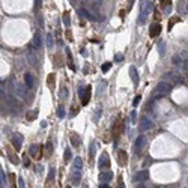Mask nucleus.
<instances>
[{"instance_id":"29","label":"nucleus","mask_w":188,"mask_h":188,"mask_svg":"<svg viewBox=\"0 0 188 188\" xmlns=\"http://www.w3.org/2000/svg\"><path fill=\"white\" fill-rule=\"evenodd\" d=\"M111 68V63L110 62H106V63H102V66H101V69H102V72H107V71Z\"/></svg>"},{"instance_id":"28","label":"nucleus","mask_w":188,"mask_h":188,"mask_svg":"<svg viewBox=\"0 0 188 188\" xmlns=\"http://www.w3.org/2000/svg\"><path fill=\"white\" fill-rule=\"evenodd\" d=\"M57 116H59L60 119L65 118V108H63L62 106H59V108H57Z\"/></svg>"},{"instance_id":"34","label":"nucleus","mask_w":188,"mask_h":188,"mask_svg":"<svg viewBox=\"0 0 188 188\" xmlns=\"http://www.w3.org/2000/svg\"><path fill=\"white\" fill-rule=\"evenodd\" d=\"M136 118H137V111H131V122L136 123Z\"/></svg>"},{"instance_id":"1","label":"nucleus","mask_w":188,"mask_h":188,"mask_svg":"<svg viewBox=\"0 0 188 188\" xmlns=\"http://www.w3.org/2000/svg\"><path fill=\"white\" fill-rule=\"evenodd\" d=\"M172 92V84L170 83L164 81H160L157 84V87H155V90H153V98H163L165 95H169Z\"/></svg>"},{"instance_id":"37","label":"nucleus","mask_w":188,"mask_h":188,"mask_svg":"<svg viewBox=\"0 0 188 188\" xmlns=\"http://www.w3.org/2000/svg\"><path fill=\"white\" fill-rule=\"evenodd\" d=\"M115 60H116V62H122V60H123V56H122V54H116V56H115Z\"/></svg>"},{"instance_id":"27","label":"nucleus","mask_w":188,"mask_h":188,"mask_svg":"<svg viewBox=\"0 0 188 188\" xmlns=\"http://www.w3.org/2000/svg\"><path fill=\"white\" fill-rule=\"evenodd\" d=\"M71 158H72V153H71V149H65V163H68V161H71Z\"/></svg>"},{"instance_id":"40","label":"nucleus","mask_w":188,"mask_h":188,"mask_svg":"<svg viewBox=\"0 0 188 188\" xmlns=\"http://www.w3.org/2000/svg\"><path fill=\"white\" fill-rule=\"evenodd\" d=\"M98 116H101V110H96V116H95V120H98Z\"/></svg>"},{"instance_id":"21","label":"nucleus","mask_w":188,"mask_h":188,"mask_svg":"<svg viewBox=\"0 0 188 188\" xmlns=\"http://www.w3.org/2000/svg\"><path fill=\"white\" fill-rule=\"evenodd\" d=\"M81 167H83V160L80 157H77V158L74 160V169H80V170H81Z\"/></svg>"},{"instance_id":"20","label":"nucleus","mask_w":188,"mask_h":188,"mask_svg":"<svg viewBox=\"0 0 188 188\" xmlns=\"http://www.w3.org/2000/svg\"><path fill=\"white\" fill-rule=\"evenodd\" d=\"M158 53H160V56H164L165 54V44L163 41L158 42Z\"/></svg>"},{"instance_id":"16","label":"nucleus","mask_w":188,"mask_h":188,"mask_svg":"<svg viewBox=\"0 0 188 188\" xmlns=\"http://www.w3.org/2000/svg\"><path fill=\"white\" fill-rule=\"evenodd\" d=\"M27 56H29V62H30L33 66H36V63H38V59H36V53L33 51V48H32V47H30V50H29Z\"/></svg>"},{"instance_id":"5","label":"nucleus","mask_w":188,"mask_h":188,"mask_svg":"<svg viewBox=\"0 0 188 188\" xmlns=\"http://www.w3.org/2000/svg\"><path fill=\"white\" fill-rule=\"evenodd\" d=\"M77 14H78L80 17H83V18L89 20V21H96V20H98L95 14H92V12H90V11H87V9H83V8H80V9L77 11Z\"/></svg>"},{"instance_id":"8","label":"nucleus","mask_w":188,"mask_h":188,"mask_svg":"<svg viewBox=\"0 0 188 188\" xmlns=\"http://www.w3.org/2000/svg\"><path fill=\"white\" fill-rule=\"evenodd\" d=\"M132 179H134V182H139V184H140V182H144V181L149 179V172H148V170H141V172H139Z\"/></svg>"},{"instance_id":"36","label":"nucleus","mask_w":188,"mask_h":188,"mask_svg":"<svg viewBox=\"0 0 188 188\" xmlns=\"http://www.w3.org/2000/svg\"><path fill=\"white\" fill-rule=\"evenodd\" d=\"M182 69H184V71H185V72H187V74H188V59L185 60L184 63H182Z\"/></svg>"},{"instance_id":"42","label":"nucleus","mask_w":188,"mask_h":188,"mask_svg":"<svg viewBox=\"0 0 188 188\" xmlns=\"http://www.w3.org/2000/svg\"><path fill=\"white\" fill-rule=\"evenodd\" d=\"M161 3H163V5H167V3H170V0H161Z\"/></svg>"},{"instance_id":"35","label":"nucleus","mask_w":188,"mask_h":188,"mask_svg":"<svg viewBox=\"0 0 188 188\" xmlns=\"http://www.w3.org/2000/svg\"><path fill=\"white\" fill-rule=\"evenodd\" d=\"M36 113H38V111H30V115L27 116V119H29V120H33V119L36 118Z\"/></svg>"},{"instance_id":"18","label":"nucleus","mask_w":188,"mask_h":188,"mask_svg":"<svg viewBox=\"0 0 188 188\" xmlns=\"http://www.w3.org/2000/svg\"><path fill=\"white\" fill-rule=\"evenodd\" d=\"M172 63H175V65H181V66H182V63H184V59H182L179 54H175V56L172 57Z\"/></svg>"},{"instance_id":"38","label":"nucleus","mask_w":188,"mask_h":188,"mask_svg":"<svg viewBox=\"0 0 188 188\" xmlns=\"http://www.w3.org/2000/svg\"><path fill=\"white\" fill-rule=\"evenodd\" d=\"M23 160H24V165H26V167H27V165H30V160H29V158H27V155H26V157H24Z\"/></svg>"},{"instance_id":"26","label":"nucleus","mask_w":188,"mask_h":188,"mask_svg":"<svg viewBox=\"0 0 188 188\" xmlns=\"http://www.w3.org/2000/svg\"><path fill=\"white\" fill-rule=\"evenodd\" d=\"M0 184H2V187L8 185V182H6V178H5V172H3V170L0 172Z\"/></svg>"},{"instance_id":"7","label":"nucleus","mask_w":188,"mask_h":188,"mask_svg":"<svg viewBox=\"0 0 188 188\" xmlns=\"http://www.w3.org/2000/svg\"><path fill=\"white\" fill-rule=\"evenodd\" d=\"M144 144H146V139H144L143 136L137 137V139H136V143H134V152H136V153H140L141 149L144 148Z\"/></svg>"},{"instance_id":"39","label":"nucleus","mask_w":188,"mask_h":188,"mask_svg":"<svg viewBox=\"0 0 188 188\" xmlns=\"http://www.w3.org/2000/svg\"><path fill=\"white\" fill-rule=\"evenodd\" d=\"M18 187H24V181L21 178H18Z\"/></svg>"},{"instance_id":"19","label":"nucleus","mask_w":188,"mask_h":188,"mask_svg":"<svg viewBox=\"0 0 188 188\" xmlns=\"http://www.w3.org/2000/svg\"><path fill=\"white\" fill-rule=\"evenodd\" d=\"M33 45H35L36 48H41V45H42V42H41V36L38 35V33H35V36H33Z\"/></svg>"},{"instance_id":"32","label":"nucleus","mask_w":188,"mask_h":188,"mask_svg":"<svg viewBox=\"0 0 188 188\" xmlns=\"http://www.w3.org/2000/svg\"><path fill=\"white\" fill-rule=\"evenodd\" d=\"M140 101H141V96H140V95H137V96L134 98V101H132V106L137 107L139 104H140Z\"/></svg>"},{"instance_id":"12","label":"nucleus","mask_w":188,"mask_h":188,"mask_svg":"<svg viewBox=\"0 0 188 188\" xmlns=\"http://www.w3.org/2000/svg\"><path fill=\"white\" fill-rule=\"evenodd\" d=\"M24 84H26V87L27 89H33V86H35V80H33V77H32V74H24Z\"/></svg>"},{"instance_id":"11","label":"nucleus","mask_w":188,"mask_h":188,"mask_svg":"<svg viewBox=\"0 0 188 188\" xmlns=\"http://www.w3.org/2000/svg\"><path fill=\"white\" fill-rule=\"evenodd\" d=\"M160 33H161V24H160V23L151 24V30H149V35L152 36V38H155V36H158Z\"/></svg>"},{"instance_id":"31","label":"nucleus","mask_w":188,"mask_h":188,"mask_svg":"<svg viewBox=\"0 0 188 188\" xmlns=\"http://www.w3.org/2000/svg\"><path fill=\"white\" fill-rule=\"evenodd\" d=\"M95 149H96V143H92L90 144V160H94V157H95Z\"/></svg>"},{"instance_id":"3","label":"nucleus","mask_w":188,"mask_h":188,"mask_svg":"<svg viewBox=\"0 0 188 188\" xmlns=\"http://www.w3.org/2000/svg\"><path fill=\"white\" fill-rule=\"evenodd\" d=\"M152 9V5L151 3H143L141 5V12H140V24H144L146 23V20H148V15H149V12Z\"/></svg>"},{"instance_id":"24","label":"nucleus","mask_w":188,"mask_h":188,"mask_svg":"<svg viewBox=\"0 0 188 188\" xmlns=\"http://www.w3.org/2000/svg\"><path fill=\"white\" fill-rule=\"evenodd\" d=\"M71 143H72V144H75V146H78V144H80V139H78V136L72 134V136H71Z\"/></svg>"},{"instance_id":"17","label":"nucleus","mask_w":188,"mask_h":188,"mask_svg":"<svg viewBox=\"0 0 188 188\" xmlns=\"http://www.w3.org/2000/svg\"><path fill=\"white\" fill-rule=\"evenodd\" d=\"M80 179H81V172H80V169H74V175H72V184H74V185H77V184L80 182Z\"/></svg>"},{"instance_id":"41","label":"nucleus","mask_w":188,"mask_h":188,"mask_svg":"<svg viewBox=\"0 0 188 188\" xmlns=\"http://www.w3.org/2000/svg\"><path fill=\"white\" fill-rule=\"evenodd\" d=\"M48 178H54V169H51V170H50V176Z\"/></svg>"},{"instance_id":"13","label":"nucleus","mask_w":188,"mask_h":188,"mask_svg":"<svg viewBox=\"0 0 188 188\" xmlns=\"http://www.w3.org/2000/svg\"><path fill=\"white\" fill-rule=\"evenodd\" d=\"M129 77H131V80H132L134 84L139 83V72L136 69V66H131V68H129Z\"/></svg>"},{"instance_id":"9","label":"nucleus","mask_w":188,"mask_h":188,"mask_svg":"<svg viewBox=\"0 0 188 188\" xmlns=\"http://www.w3.org/2000/svg\"><path fill=\"white\" fill-rule=\"evenodd\" d=\"M110 165V161H108V155L106 152L101 153V157H99V163H98V167L99 169H107Z\"/></svg>"},{"instance_id":"6","label":"nucleus","mask_w":188,"mask_h":188,"mask_svg":"<svg viewBox=\"0 0 188 188\" xmlns=\"http://www.w3.org/2000/svg\"><path fill=\"white\" fill-rule=\"evenodd\" d=\"M152 127H153V122L148 118V116H143V118L140 119V129L143 131V132L148 131V129H151Z\"/></svg>"},{"instance_id":"14","label":"nucleus","mask_w":188,"mask_h":188,"mask_svg":"<svg viewBox=\"0 0 188 188\" xmlns=\"http://www.w3.org/2000/svg\"><path fill=\"white\" fill-rule=\"evenodd\" d=\"M111 179H113V173L111 172H102L99 175V181L101 182H110Z\"/></svg>"},{"instance_id":"10","label":"nucleus","mask_w":188,"mask_h":188,"mask_svg":"<svg viewBox=\"0 0 188 188\" xmlns=\"http://www.w3.org/2000/svg\"><path fill=\"white\" fill-rule=\"evenodd\" d=\"M11 143L14 144V148H15V151H20L21 149V143H23V137L21 136H12L11 139Z\"/></svg>"},{"instance_id":"15","label":"nucleus","mask_w":188,"mask_h":188,"mask_svg":"<svg viewBox=\"0 0 188 188\" xmlns=\"http://www.w3.org/2000/svg\"><path fill=\"white\" fill-rule=\"evenodd\" d=\"M119 158V164L120 165H127V163H128V155H127V152L125 151H120L118 155Z\"/></svg>"},{"instance_id":"25","label":"nucleus","mask_w":188,"mask_h":188,"mask_svg":"<svg viewBox=\"0 0 188 188\" xmlns=\"http://www.w3.org/2000/svg\"><path fill=\"white\" fill-rule=\"evenodd\" d=\"M63 21H65V26H66V27H69V26H71L69 14H68V12H65V14H63Z\"/></svg>"},{"instance_id":"2","label":"nucleus","mask_w":188,"mask_h":188,"mask_svg":"<svg viewBox=\"0 0 188 188\" xmlns=\"http://www.w3.org/2000/svg\"><path fill=\"white\" fill-rule=\"evenodd\" d=\"M90 94H92V87H90V86L81 87V89L78 90V95H80V99H81L83 106H87V102L90 101Z\"/></svg>"},{"instance_id":"33","label":"nucleus","mask_w":188,"mask_h":188,"mask_svg":"<svg viewBox=\"0 0 188 188\" xmlns=\"http://www.w3.org/2000/svg\"><path fill=\"white\" fill-rule=\"evenodd\" d=\"M8 155H9V158H11V163H14V164H18V158H17V157H14V155H12V152H9Z\"/></svg>"},{"instance_id":"23","label":"nucleus","mask_w":188,"mask_h":188,"mask_svg":"<svg viewBox=\"0 0 188 188\" xmlns=\"http://www.w3.org/2000/svg\"><path fill=\"white\" fill-rule=\"evenodd\" d=\"M66 56H68V62H69V68L74 71V69H75V66L72 65V56H71V51L68 50V48H66Z\"/></svg>"},{"instance_id":"30","label":"nucleus","mask_w":188,"mask_h":188,"mask_svg":"<svg viewBox=\"0 0 188 188\" xmlns=\"http://www.w3.org/2000/svg\"><path fill=\"white\" fill-rule=\"evenodd\" d=\"M29 153H30V155H36V153H38V146H36V144H32L30 149H29Z\"/></svg>"},{"instance_id":"22","label":"nucleus","mask_w":188,"mask_h":188,"mask_svg":"<svg viewBox=\"0 0 188 188\" xmlns=\"http://www.w3.org/2000/svg\"><path fill=\"white\" fill-rule=\"evenodd\" d=\"M53 45H54V38H53L51 33H47V47L53 48Z\"/></svg>"},{"instance_id":"4","label":"nucleus","mask_w":188,"mask_h":188,"mask_svg":"<svg viewBox=\"0 0 188 188\" xmlns=\"http://www.w3.org/2000/svg\"><path fill=\"white\" fill-rule=\"evenodd\" d=\"M164 80L165 81H172V84H181L182 77H179L175 72H167V74H164Z\"/></svg>"}]
</instances>
